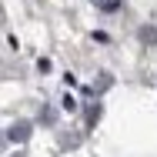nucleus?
I'll use <instances>...</instances> for the list:
<instances>
[{
    "mask_svg": "<svg viewBox=\"0 0 157 157\" xmlns=\"http://www.w3.org/2000/svg\"><path fill=\"white\" fill-rule=\"evenodd\" d=\"M27 137H30V124L27 121H17L10 127V140H27Z\"/></svg>",
    "mask_w": 157,
    "mask_h": 157,
    "instance_id": "1",
    "label": "nucleus"
},
{
    "mask_svg": "<svg viewBox=\"0 0 157 157\" xmlns=\"http://www.w3.org/2000/svg\"><path fill=\"white\" fill-rule=\"evenodd\" d=\"M97 7H107V10H114V7H117V0H94Z\"/></svg>",
    "mask_w": 157,
    "mask_h": 157,
    "instance_id": "2",
    "label": "nucleus"
}]
</instances>
